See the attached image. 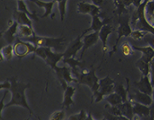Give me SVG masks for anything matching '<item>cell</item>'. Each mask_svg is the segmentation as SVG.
<instances>
[{
    "label": "cell",
    "mask_w": 154,
    "mask_h": 120,
    "mask_svg": "<svg viewBox=\"0 0 154 120\" xmlns=\"http://www.w3.org/2000/svg\"><path fill=\"white\" fill-rule=\"evenodd\" d=\"M132 105H133L134 115H138L140 118L150 116V106L139 104L137 102H132Z\"/></svg>",
    "instance_id": "cell-23"
},
{
    "label": "cell",
    "mask_w": 154,
    "mask_h": 120,
    "mask_svg": "<svg viewBox=\"0 0 154 120\" xmlns=\"http://www.w3.org/2000/svg\"><path fill=\"white\" fill-rule=\"evenodd\" d=\"M46 52V64L50 65L52 70H56L57 68V63L64 58V53H55L51 51V48H45Z\"/></svg>",
    "instance_id": "cell-13"
},
{
    "label": "cell",
    "mask_w": 154,
    "mask_h": 120,
    "mask_svg": "<svg viewBox=\"0 0 154 120\" xmlns=\"http://www.w3.org/2000/svg\"><path fill=\"white\" fill-rule=\"evenodd\" d=\"M76 92V88L68 85V86L64 90V100H63V104L62 106L65 108V109H69L71 105L74 104V101H73V97Z\"/></svg>",
    "instance_id": "cell-18"
},
{
    "label": "cell",
    "mask_w": 154,
    "mask_h": 120,
    "mask_svg": "<svg viewBox=\"0 0 154 120\" xmlns=\"http://www.w3.org/2000/svg\"><path fill=\"white\" fill-rule=\"evenodd\" d=\"M114 92L118 93L119 96L121 97L123 99V102H127L129 100V97H128V86L127 88H125L122 84L115 85L114 89Z\"/></svg>",
    "instance_id": "cell-29"
},
{
    "label": "cell",
    "mask_w": 154,
    "mask_h": 120,
    "mask_svg": "<svg viewBox=\"0 0 154 120\" xmlns=\"http://www.w3.org/2000/svg\"><path fill=\"white\" fill-rule=\"evenodd\" d=\"M102 120H107V119H106V118H103V119H102Z\"/></svg>",
    "instance_id": "cell-50"
},
{
    "label": "cell",
    "mask_w": 154,
    "mask_h": 120,
    "mask_svg": "<svg viewBox=\"0 0 154 120\" xmlns=\"http://www.w3.org/2000/svg\"><path fill=\"white\" fill-rule=\"evenodd\" d=\"M34 55L39 57L41 58H43L45 61L46 59V52H45V48L44 47H37L35 51H34Z\"/></svg>",
    "instance_id": "cell-37"
},
{
    "label": "cell",
    "mask_w": 154,
    "mask_h": 120,
    "mask_svg": "<svg viewBox=\"0 0 154 120\" xmlns=\"http://www.w3.org/2000/svg\"><path fill=\"white\" fill-rule=\"evenodd\" d=\"M32 3H34L37 6L40 7V8L45 9V14L41 17L42 18H45L49 17L51 13H52V9L54 5L56 4V1L55 0H52L51 2H44V1H41V0H31Z\"/></svg>",
    "instance_id": "cell-20"
},
{
    "label": "cell",
    "mask_w": 154,
    "mask_h": 120,
    "mask_svg": "<svg viewBox=\"0 0 154 120\" xmlns=\"http://www.w3.org/2000/svg\"><path fill=\"white\" fill-rule=\"evenodd\" d=\"M151 119L154 120V102L150 105V116Z\"/></svg>",
    "instance_id": "cell-42"
},
{
    "label": "cell",
    "mask_w": 154,
    "mask_h": 120,
    "mask_svg": "<svg viewBox=\"0 0 154 120\" xmlns=\"http://www.w3.org/2000/svg\"><path fill=\"white\" fill-rule=\"evenodd\" d=\"M148 0H145L140 6L137 8L131 18V25L135 30H141L154 35V27L148 22L146 16V5Z\"/></svg>",
    "instance_id": "cell-2"
},
{
    "label": "cell",
    "mask_w": 154,
    "mask_h": 120,
    "mask_svg": "<svg viewBox=\"0 0 154 120\" xmlns=\"http://www.w3.org/2000/svg\"><path fill=\"white\" fill-rule=\"evenodd\" d=\"M150 78H151V82L152 85L154 88V57L151 61V71H150Z\"/></svg>",
    "instance_id": "cell-39"
},
{
    "label": "cell",
    "mask_w": 154,
    "mask_h": 120,
    "mask_svg": "<svg viewBox=\"0 0 154 120\" xmlns=\"http://www.w3.org/2000/svg\"><path fill=\"white\" fill-rule=\"evenodd\" d=\"M63 61L65 62V64H68L69 67L72 69V75L76 76V78H78V76L80 74V72H79V69L83 70V68L85 65V61L81 60H76L74 57H67V58H63Z\"/></svg>",
    "instance_id": "cell-17"
},
{
    "label": "cell",
    "mask_w": 154,
    "mask_h": 120,
    "mask_svg": "<svg viewBox=\"0 0 154 120\" xmlns=\"http://www.w3.org/2000/svg\"><path fill=\"white\" fill-rule=\"evenodd\" d=\"M14 47V54L19 58L28 56L30 54H34L36 46L30 42H26L17 38V41L13 45Z\"/></svg>",
    "instance_id": "cell-7"
},
{
    "label": "cell",
    "mask_w": 154,
    "mask_h": 120,
    "mask_svg": "<svg viewBox=\"0 0 154 120\" xmlns=\"http://www.w3.org/2000/svg\"><path fill=\"white\" fill-rule=\"evenodd\" d=\"M105 108H106V112L111 113L113 116H116V117L123 116V114H122L121 111H120L119 106H113V105H111V104H108L105 106Z\"/></svg>",
    "instance_id": "cell-32"
},
{
    "label": "cell",
    "mask_w": 154,
    "mask_h": 120,
    "mask_svg": "<svg viewBox=\"0 0 154 120\" xmlns=\"http://www.w3.org/2000/svg\"><path fill=\"white\" fill-rule=\"evenodd\" d=\"M126 81H127V86H128V97H129L130 101L137 102V103L145 104V105H147V106H150L151 104L153 103L152 97L151 95H148V94L144 93V92H141L138 90H136V91L131 92L130 90L129 78H126Z\"/></svg>",
    "instance_id": "cell-8"
},
{
    "label": "cell",
    "mask_w": 154,
    "mask_h": 120,
    "mask_svg": "<svg viewBox=\"0 0 154 120\" xmlns=\"http://www.w3.org/2000/svg\"><path fill=\"white\" fill-rule=\"evenodd\" d=\"M17 1H18V0H17Z\"/></svg>",
    "instance_id": "cell-51"
},
{
    "label": "cell",
    "mask_w": 154,
    "mask_h": 120,
    "mask_svg": "<svg viewBox=\"0 0 154 120\" xmlns=\"http://www.w3.org/2000/svg\"><path fill=\"white\" fill-rule=\"evenodd\" d=\"M118 106L119 107L123 116L128 118L129 119L132 120L133 117H134V113H133V105H132L131 101L128 100L127 102H124Z\"/></svg>",
    "instance_id": "cell-24"
},
{
    "label": "cell",
    "mask_w": 154,
    "mask_h": 120,
    "mask_svg": "<svg viewBox=\"0 0 154 120\" xmlns=\"http://www.w3.org/2000/svg\"><path fill=\"white\" fill-rule=\"evenodd\" d=\"M17 9H18V11H23V12H24V13H26V14L30 17L32 19H34V20H38V16H37L36 12H31V11L28 10V8H27V6H26V5H25V3H24V0H18V1H17Z\"/></svg>",
    "instance_id": "cell-30"
},
{
    "label": "cell",
    "mask_w": 154,
    "mask_h": 120,
    "mask_svg": "<svg viewBox=\"0 0 154 120\" xmlns=\"http://www.w3.org/2000/svg\"><path fill=\"white\" fill-rule=\"evenodd\" d=\"M113 32V28L112 26L110 24H106L102 29L101 31L99 32V39L101 40L102 42V49H103V57H102V62L104 61V57H105V55H106V52L108 51V46H107V40H108V38L109 36ZM101 62V63H102Z\"/></svg>",
    "instance_id": "cell-14"
},
{
    "label": "cell",
    "mask_w": 154,
    "mask_h": 120,
    "mask_svg": "<svg viewBox=\"0 0 154 120\" xmlns=\"http://www.w3.org/2000/svg\"><path fill=\"white\" fill-rule=\"evenodd\" d=\"M133 49L135 51H138L142 53V57H145L146 59H148L149 61H152V59L154 57V48L151 45H147V46H143V47H139L136 45H132Z\"/></svg>",
    "instance_id": "cell-25"
},
{
    "label": "cell",
    "mask_w": 154,
    "mask_h": 120,
    "mask_svg": "<svg viewBox=\"0 0 154 120\" xmlns=\"http://www.w3.org/2000/svg\"><path fill=\"white\" fill-rule=\"evenodd\" d=\"M26 42H30L34 45L36 47H44V48L51 49H61L65 44V38H47V37H40L36 34L28 38L22 39Z\"/></svg>",
    "instance_id": "cell-4"
},
{
    "label": "cell",
    "mask_w": 154,
    "mask_h": 120,
    "mask_svg": "<svg viewBox=\"0 0 154 120\" xmlns=\"http://www.w3.org/2000/svg\"><path fill=\"white\" fill-rule=\"evenodd\" d=\"M98 39H99V32H91V33L85 35L83 37V44L84 45H83V48H82L81 54H80V60H82L83 57L85 55V52L91 46L96 45Z\"/></svg>",
    "instance_id": "cell-11"
},
{
    "label": "cell",
    "mask_w": 154,
    "mask_h": 120,
    "mask_svg": "<svg viewBox=\"0 0 154 120\" xmlns=\"http://www.w3.org/2000/svg\"><path fill=\"white\" fill-rule=\"evenodd\" d=\"M35 35L32 27L28 25H19L17 29V38H22V39H25L31 38Z\"/></svg>",
    "instance_id": "cell-26"
},
{
    "label": "cell",
    "mask_w": 154,
    "mask_h": 120,
    "mask_svg": "<svg viewBox=\"0 0 154 120\" xmlns=\"http://www.w3.org/2000/svg\"><path fill=\"white\" fill-rule=\"evenodd\" d=\"M115 5L114 13L122 15L124 12L127 11V7L133 5V0H113Z\"/></svg>",
    "instance_id": "cell-21"
},
{
    "label": "cell",
    "mask_w": 154,
    "mask_h": 120,
    "mask_svg": "<svg viewBox=\"0 0 154 120\" xmlns=\"http://www.w3.org/2000/svg\"><path fill=\"white\" fill-rule=\"evenodd\" d=\"M65 112L63 110L56 111L54 112L50 117L49 120H65Z\"/></svg>",
    "instance_id": "cell-36"
},
{
    "label": "cell",
    "mask_w": 154,
    "mask_h": 120,
    "mask_svg": "<svg viewBox=\"0 0 154 120\" xmlns=\"http://www.w3.org/2000/svg\"><path fill=\"white\" fill-rule=\"evenodd\" d=\"M145 0H133V5L136 7V8H138L140 6V5L144 2Z\"/></svg>",
    "instance_id": "cell-44"
},
{
    "label": "cell",
    "mask_w": 154,
    "mask_h": 120,
    "mask_svg": "<svg viewBox=\"0 0 154 120\" xmlns=\"http://www.w3.org/2000/svg\"><path fill=\"white\" fill-rule=\"evenodd\" d=\"M136 65H137L138 69L142 73L143 76H150L151 61H149L148 59L141 57L138 61L136 62Z\"/></svg>",
    "instance_id": "cell-22"
},
{
    "label": "cell",
    "mask_w": 154,
    "mask_h": 120,
    "mask_svg": "<svg viewBox=\"0 0 154 120\" xmlns=\"http://www.w3.org/2000/svg\"><path fill=\"white\" fill-rule=\"evenodd\" d=\"M152 99H153V102H154V88H153V91H152Z\"/></svg>",
    "instance_id": "cell-47"
},
{
    "label": "cell",
    "mask_w": 154,
    "mask_h": 120,
    "mask_svg": "<svg viewBox=\"0 0 154 120\" xmlns=\"http://www.w3.org/2000/svg\"><path fill=\"white\" fill-rule=\"evenodd\" d=\"M9 24H10L9 28L4 32L3 37L8 42L9 45H11L14 42L15 38H17V29H18L19 24L14 20L13 21L12 20L9 21Z\"/></svg>",
    "instance_id": "cell-16"
},
{
    "label": "cell",
    "mask_w": 154,
    "mask_h": 120,
    "mask_svg": "<svg viewBox=\"0 0 154 120\" xmlns=\"http://www.w3.org/2000/svg\"><path fill=\"white\" fill-rule=\"evenodd\" d=\"M111 22V19L110 18H107L106 20H101V18L97 16L92 17V22H91V25L90 26L89 28H87L86 30H85L82 35L85 36L87 32H99L101 31V29L106 25V24H109Z\"/></svg>",
    "instance_id": "cell-15"
},
{
    "label": "cell",
    "mask_w": 154,
    "mask_h": 120,
    "mask_svg": "<svg viewBox=\"0 0 154 120\" xmlns=\"http://www.w3.org/2000/svg\"><path fill=\"white\" fill-rule=\"evenodd\" d=\"M91 2H92L93 5H95L98 6V7H100L104 4L105 0H91Z\"/></svg>",
    "instance_id": "cell-43"
},
{
    "label": "cell",
    "mask_w": 154,
    "mask_h": 120,
    "mask_svg": "<svg viewBox=\"0 0 154 120\" xmlns=\"http://www.w3.org/2000/svg\"><path fill=\"white\" fill-rule=\"evenodd\" d=\"M151 46H152L154 48V35H153V38H152V42H151V45H150Z\"/></svg>",
    "instance_id": "cell-46"
},
{
    "label": "cell",
    "mask_w": 154,
    "mask_h": 120,
    "mask_svg": "<svg viewBox=\"0 0 154 120\" xmlns=\"http://www.w3.org/2000/svg\"><path fill=\"white\" fill-rule=\"evenodd\" d=\"M56 1V3H57V2H59V1H61V0H55Z\"/></svg>",
    "instance_id": "cell-49"
},
{
    "label": "cell",
    "mask_w": 154,
    "mask_h": 120,
    "mask_svg": "<svg viewBox=\"0 0 154 120\" xmlns=\"http://www.w3.org/2000/svg\"><path fill=\"white\" fill-rule=\"evenodd\" d=\"M11 88V83L8 79H6V81L2 82L1 85H0V89L1 90H7V91H10Z\"/></svg>",
    "instance_id": "cell-38"
},
{
    "label": "cell",
    "mask_w": 154,
    "mask_h": 120,
    "mask_svg": "<svg viewBox=\"0 0 154 120\" xmlns=\"http://www.w3.org/2000/svg\"><path fill=\"white\" fill-rule=\"evenodd\" d=\"M147 34L148 32L141 31V30H133L130 37L134 40H142L146 38Z\"/></svg>",
    "instance_id": "cell-34"
},
{
    "label": "cell",
    "mask_w": 154,
    "mask_h": 120,
    "mask_svg": "<svg viewBox=\"0 0 154 120\" xmlns=\"http://www.w3.org/2000/svg\"><path fill=\"white\" fill-rule=\"evenodd\" d=\"M119 120H131V119H129L128 118H126V117H125V116H120V117L119 118Z\"/></svg>",
    "instance_id": "cell-45"
},
{
    "label": "cell",
    "mask_w": 154,
    "mask_h": 120,
    "mask_svg": "<svg viewBox=\"0 0 154 120\" xmlns=\"http://www.w3.org/2000/svg\"><path fill=\"white\" fill-rule=\"evenodd\" d=\"M133 85L139 91L152 96V91H153V86L152 85L150 76H142L140 80L134 82Z\"/></svg>",
    "instance_id": "cell-10"
},
{
    "label": "cell",
    "mask_w": 154,
    "mask_h": 120,
    "mask_svg": "<svg viewBox=\"0 0 154 120\" xmlns=\"http://www.w3.org/2000/svg\"><path fill=\"white\" fill-rule=\"evenodd\" d=\"M36 118H38V120H42V119H41V118H40V117H39V116H36Z\"/></svg>",
    "instance_id": "cell-48"
},
{
    "label": "cell",
    "mask_w": 154,
    "mask_h": 120,
    "mask_svg": "<svg viewBox=\"0 0 154 120\" xmlns=\"http://www.w3.org/2000/svg\"><path fill=\"white\" fill-rule=\"evenodd\" d=\"M119 27L118 29V38L116 40V43L114 45L113 49L112 51H111V54L110 56H112L114 52L117 51V46H118V44L119 42V40L121 39V38L123 37H130L131 32H132V28H131V19L129 18V17H122L119 19Z\"/></svg>",
    "instance_id": "cell-6"
},
{
    "label": "cell",
    "mask_w": 154,
    "mask_h": 120,
    "mask_svg": "<svg viewBox=\"0 0 154 120\" xmlns=\"http://www.w3.org/2000/svg\"><path fill=\"white\" fill-rule=\"evenodd\" d=\"M83 35L79 36L76 39H74L69 45V46L67 47V49L65 50V51L64 52V58H67V57H75L77 56V53L82 51L83 48Z\"/></svg>",
    "instance_id": "cell-9"
},
{
    "label": "cell",
    "mask_w": 154,
    "mask_h": 120,
    "mask_svg": "<svg viewBox=\"0 0 154 120\" xmlns=\"http://www.w3.org/2000/svg\"><path fill=\"white\" fill-rule=\"evenodd\" d=\"M1 61L4 60H8L11 61L12 59V57H14V47L12 45H8L6 46H4L3 48H1Z\"/></svg>",
    "instance_id": "cell-27"
},
{
    "label": "cell",
    "mask_w": 154,
    "mask_h": 120,
    "mask_svg": "<svg viewBox=\"0 0 154 120\" xmlns=\"http://www.w3.org/2000/svg\"><path fill=\"white\" fill-rule=\"evenodd\" d=\"M13 20L18 23L19 25H28L32 27V19L26 13L20 11H15L13 13Z\"/></svg>",
    "instance_id": "cell-19"
},
{
    "label": "cell",
    "mask_w": 154,
    "mask_h": 120,
    "mask_svg": "<svg viewBox=\"0 0 154 120\" xmlns=\"http://www.w3.org/2000/svg\"><path fill=\"white\" fill-rule=\"evenodd\" d=\"M9 91H5V94H4V96L2 97V99H1V103H0V112H1V115L3 114V111H4V108H5V104H4V100H5V97L7 95V93H8Z\"/></svg>",
    "instance_id": "cell-41"
},
{
    "label": "cell",
    "mask_w": 154,
    "mask_h": 120,
    "mask_svg": "<svg viewBox=\"0 0 154 120\" xmlns=\"http://www.w3.org/2000/svg\"><path fill=\"white\" fill-rule=\"evenodd\" d=\"M121 51L125 56H131L134 52V49L129 42H125L121 46Z\"/></svg>",
    "instance_id": "cell-31"
},
{
    "label": "cell",
    "mask_w": 154,
    "mask_h": 120,
    "mask_svg": "<svg viewBox=\"0 0 154 120\" xmlns=\"http://www.w3.org/2000/svg\"><path fill=\"white\" fill-rule=\"evenodd\" d=\"M93 67V66H92ZM78 84L85 85L89 86L91 91L93 93V98L97 97L98 90H99V78L96 75V71L94 68H91L89 71L87 70H81L80 74L77 78Z\"/></svg>",
    "instance_id": "cell-3"
},
{
    "label": "cell",
    "mask_w": 154,
    "mask_h": 120,
    "mask_svg": "<svg viewBox=\"0 0 154 120\" xmlns=\"http://www.w3.org/2000/svg\"><path fill=\"white\" fill-rule=\"evenodd\" d=\"M7 79L11 83V88L10 90V91L11 92V98L7 104H5V107L21 106V107L25 108L29 112L30 116H32L33 112L28 104L26 96H25V91L26 89L30 87V84H24V83L18 82L16 76L9 78Z\"/></svg>",
    "instance_id": "cell-1"
},
{
    "label": "cell",
    "mask_w": 154,
    "mask_h": 120,
    "mask_svg": "<svg viewBox=\"0 0 154 120\" xmlns=\"http://www.w3.org/2000/svg\"><path fill=\"white\" fill-rule=\"evenodd\" d=\"M68 0H61L59 2H57V5H58V11H59V14H60V19L63 22L65 19V13H66V4H67Z\"/></svg>",
    "instance_id": "cell-33"
},
{
    "label": "cell",
    "mask_w": 154,
    "mask_h": 120,
    "mask_svg": "<svg viewBox=\"0 0 154 120\" xmlns=\"http://www.w3.org/2000/svg\"><path fill=\"white\" fill-rule=\"evenodd\" d=\"M67 120H79V118H78L77 114H75V115H72V116H70ZM86 120H94L93 119V118L91 117V112L88 113V117H87V119Z\"/></svg>",
    "instance_id": "cell-40"
},
{
    "label": "cell",
    "mask_w": 154,
    "mask_h": 120,
    "mask_svg": "<svg viewBox=\"0 0 154 120\" xmlns=\"http://www.w3.org/2000/svg\"><path fill=\"white\" fill-rule=\"evenodd\" d=\"M105 100L108 104H111V105H113V106H118V105L121 104L122 103H124L121 97L116 92H112L110 95L106 96L105 97Z\"/></svg>",
    "instance_id": "cell-28"
},
{
    "label": "cell",
    "mask_w": 154,
    "mask_h": 120,
    "mask_svg": "<svg viewBox=\"0 0 154 120\" xmlns=\"http://www.w3.org/2000/svg\"><path fill=\"white\" fill-rule=\"evenodd\" d=\"M77 11L79 13L81 14H89L91 17L99 15L100 13V7L93 4H90L86 2H79L78 4Z\"/></svg>",
    "instance_id": "cell-12"
},
{
    "label": "cell",
    "mask_w": 154,
    "mask_h": 120,
    "mask_svg": "<svg viewBox=\"0 0 154 120\" xmlns=\"http://www.w3.org/2000/svg\"><path fill=\"white\" fill-rule=\"evenodd\" d=\"M114 89H115V81L112 79L109 76L100 79L99 80V90L94 101L96 103L101 102L103 99H105L106 96L114 92Z\"/></svg>",
    "instance_id": "cell-5"
},
{
    "label": "cell",
    "mask_w": 154,
    "mask_h": 120,
    "mask_svg": "<svg viewBox=\"0 0 154 120\" xmlns=\"http://www.w3.org/2000/svg\"><path fill=\"white\" fill-rule=\"evenodd\" d=\"M154 13V0H149L146 5V16L148 19Z\"/></svg>",
    "instance_id": "cell-35"
}]
</instances>
